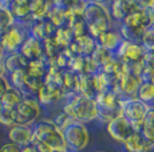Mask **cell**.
Instances as JSON below:
<instances>
[{"label": "cell", "mask_w": 154, "mask_h": 152, "mask_svg": "<svg viewBox=\"0 0 154 152\" xmlns=\"http://www.w3.org/2000/svg\"><path fill=\"white\" fill-rule=\"evenodd\" d=\"M154 23V8L153 7H145L137 11L135 13L126 17L122 23L121 32L125 37L126 42L137 43L140 44L143 34L149 30Z\"/></svg>", "instance_id": "obj_1"}, {"label": "cell", "mask_w": 154, "mask_h": 152, "mask_svg": "<svg viewBox=\"0 0 154 152\" xmlns=\"http://www.w3.org/2000/svg\"><path fill=\"white\" fill-rule=\"evenodd\" d=\"M83 20L91 37H98L110 28V13L103 4L98 1H86Z\"/></svg>", "instance_id": "obj_2"}, {"label": "cell", "mask_w": 154, "mask_h": 152, "mask_svg": "<svg viewBox=\"0 0 154 152\" xmlns=\"http://www.w3.org/2000/svg\"><path fill=\"white\" fill-rule=\"evenodd\" d=\"M63 112L74 121H79L83 124L97 119V104L94 99L78 95L64 106Z\"/></svg>", "instance_id": "obj_3"}, {"label": "cell", "mask_w": 154, "mask_h": 152, "mask_svg": "<svg viewBox=\"0 0 154 152\" xmlns=\"http://www.w3.org/2000/svg\"><path fill=\"white\" fill-rule=\"evenodd\" d=\"M122 98L117 95L115 92L107 91L98 93L95 98L97 104V118L100 121L110 123L118 116L122 115V106H121Z\"/></svg>", "instance_id": "obj_4"}, {"label": "cell", "mask_w": 154, "mask_h": 152, "mask_svg": "<svg viewBox=\"0 0 154 152\" xmlns=\"http://www.w3.org/2000/svg\"><path fill=\"white\" fill-rule=\"evenodd\" d=\"M34 137L47 144L51 150H67L62 131L52 121H40L32 130Z\"/></svg>", "instance_id": "obj_5"}, {"label": "cell", "mask_w": 154, "mask_h": 152, "mask_svg": "<svg viewBox=\"0 0 154 152\" xmlns=\"http://www.w3.org/2000/svg\"><path fill=\"white\" fill-rule=\"evenodd\" d=\"M122 116L134 127L137 132H141L143 128V120L149 106L141 101L140 99H122Z\"/></svg>", "instance_id": "obj_6"}, {"label": "cell", "mask_w": 154, "mask_h": 152, "mask_svg": "<svg viewBox=\"0 0 154 152\" xmlns=\"http://www.w3.org/2000/svg\"><path fill=\"white\" fill-rule=\"evenodd\" d=\"M66 147L74 151H83L90 142V133L85 124L79 121H71L66 128L62 130Z\"/></svg>", "instance_id": "obj_7"}, {"label": "cell", "mask_w": 154, "mask_h": 152, "mask_svg": "<svg viewBox=\"0 0 154 152\" xmlns=\"http://www.w3.org/2000/svg\"><path fill=\"white\" fill-rule=\"evenodd\" d=\"M40 115L39 101L34 98L24 96L22 103L14 110L15 125H29Z\"/></svg>", "instance_id": "obj_8"}, {"label": "cell", "mask_w": 154, "mask_h": 152, "mask_svg": "<svg viewBox=\"0 0 154 152\" xmlns=\"http://www.w3.org/2000/svg\"><path fill=\"white\" fill-rule=\"evenodd\" d=\"M118 60H121L125 66L130 64H140L145 60V48L137 43H130L126 40L121 42L119 47L117 48Z\"/></svg>", "instance_id": "obj_9"}, {"label": "cell", "mask_w": 154, "mask_h": 152, "mask_svg": "<svg viewBox=\"0 0 154 152\" xmlns=\"http://www.w3.org/2000/svg\"><path fill=\"white\" fill-rule=\"evenodd\" d=\"M107 132L114 140H117V142L123 144V143H125L127 139H130V137L134 135V132H137V131H135L134 127L121 115L107 124Z\"/></svg>", "instance_id": "obj_10"}, {"label": "cell", "mask_w": 154, "mask_h": 152, "mask_svg": "<svg viewBox=\"0 0 154 152\" xmlns=\"http://www.w3.org/2000/svg\"><path fill=\"white\" fill-rule=\"evenodd\" d=\"M143 8V1H135V0H117L111 5V13L117 20H125L126 17L135 13Z\"/></svg>", "instance_id": "obj_11"}, {"label": "cell", "mask_w": 154, "mask_h": 152, "mask_svg": "<svg viewBox=\"0 0 154 152\" xmlns=\"http://www.w3.org/2000/svg\"><path fill=\"white\" fill-rule=\"evenodd\" d=\"M23 42H24V36H23L22 31L14 25L0 34V44L4 51H10L15 54L17 49H20Z\"/></svg>", "instance_id": "obj_12"}, {"label": "cell", "mask_w": 154, "mask_h": 152, "mask_svg": "<svg viewBox=\"0 0 154 152\" xmlns=\"http://www.w3.org/2000/svg\"><path fill=\"white\" fill-rule=\"evenodd\" d=\"M97 47V42L90 35H82L79 37H75L69 47L70 51L74 54V56L88 57Z\"/></svg>", "instance_id": "obj_13"}, {"label": "cell", "mask_w": 154, "mask_h": 152, "mask_svg": "<svg viewBox=\"0 0 154 152\" xmlns=\"http://www.w3.org/2000/svg\"><path fill=\"white\" fill-rule=\"evenodd\" d=\"M141 83L142 81L138 76L131 75L129 72H125L122 77L119 79V81H118L117 95L119 98H122V96H130V99H131L134 95H137Z\"/></svg>", "instance_id": "obj_14"}, {"label": "cell", "mask_w": 154, "mask_h": 152, "mask_svg": "<svg viewBox=\"0 0 154 152\" xmlns=\"http://www.w3.org/2000/svg\"><path fill=\"white\" fill-rule=\"evenodd\" d=\"M19 54L28 61H36L40 60L43 56V48H42V42L36 40L35 37L29 36L23 42L22 47L19 49Z\"/></svg>", "instance_id": "obj_15"}, {"label": "cell", "mask_w": 154, "mask_h": 152, "mask_svg": "<svg viewBox=\"0 0 154 152\" xmlns=\"http://www.w3.org/2000/svg\"><path fill=\"white\" fill-rule=\"evenodd\" d=\"M34 132H32V128H29L28 125H14L11 127L10 132H8V137H10L11 143L16 145H28L32 140Z\"/></svg>", "instance_id": "obj_16"}, {"label": "cell", "mask_w": 154, "mask_h": 152, "mask_svg": "<svg viewBox=\"0 0 154 152\" xmlns=\"http://www.w3.org/2000/svg\"><path fill=\"white\" fill-rule=\"evenodd\" d=\"M31 32H32V37H35L39 42H44V40L52 39L55 36L56 27H54L47 19H43V20L34 22Z\"/></svg>", "instance_id": "obj_17"}, {"label": "cell", "mask_w": 154, "mask_h": 152, "mask_svg": "<svg viewBox=\"0 0 154 152\" xmlns=\"http://www.w3.org/2000/svg\"><path fill=\"white\" fill-rule=\"evenodd\" d=\"M63 96L64 95L62 88L52 86V84L44 83L42 88L39 89V92H38V100L42 104H52V103H56L58 100H60Z\"/></svg>", "instance_id": "obj_18"}, {"label": "cell", "mask_w": 154, "mask_h": 152, "mask_svg": "<svg viewBox=\"0 0 154 152\" xmlns=\"http://www.w3.org/2000/svg\"><path fill=\"white\" fill-rule=\"evenodd\" d=\"M78 92L81 96L88 99H94L95 100L97 95V88L94 84V75H82L78 77Z\"/></svg>", "instance_id": "obj_19"}, {"label": "cell", "mask_w": 154, "mask_h": 152, "mask_svg": "<svg viewBox=\"0 0 154 152\" xmlns=\"http://www.w3.org/2000/svg\"><path fill=\"white\" fill-rule=\"evenodd\" d=\"M100 71H102L103 74L107 75L111 80H114L118 83L119 79L122 77L123 74L126 72V69H125V64H123L122 61L115 59V57H112L107 64H105V66L100 68Z\"/></svg>", "instance_id": "obj_20"}, {"label": "cell", "mask_w": 154, "mask_h": 152, "mask_svg": "<svg viewBox=\"0 0 154 152\" xmlns=\"http://www.w3.org/2000/svg\"><path fill=\"white\" fill-rule=\"evenodd\" d=\"M23 99H24V96H23L22 92L17 91V89L14 88V87H10L8 91L3 95L2 99H0V107L7 108V110H15V108L22 103Z\"/></svg>", "instance_id": "obj_21"}, {"label": "cell", "mask_w": 154, "mask_h": 152, "mask_svg": "<svg viewBox=\"0 0 154 152\" xmlns=\"http://www.w3.org/2000/svg\"><path fill=\"white\" fill-rule=\"evenodd\" d=\"M97 40H98V44L99 47H102V48L107 49V51L112 52L114 49H117L118 47L121 44V37L118 34H115V32L112 31H106L103 32L102 35H99L98 37H97Z\"/></svg>", "instance_id": "obj_22"}, {"label": "cell", "mask_w": 154, "mask_h": 152, "mask_svg": "<svg viewBox=\"0 0 154 152\" xmlns=\"http://www.w3.org/2000/svg\"><path fill=\"white\" fill-rule=\"evenodd\" d=\"M48 1H43V0H35V1H29V16L34 22L38 20H43L47 17V13L50 11Z\"/></svg>", "instance_id": "obj_23"}, {"label": "cell", "mask_w": 154, "mask_h": 152, "mask_svg": "<svg viewBox=\"0 0 154 152\" xmlns=\"http://www.w3.org/2000/svg\"><path fill=\"white\" fill-rule=\"evenodd\" d=\"M8 10H10L14 19L24 20L29 17V1H27V0H15V1H11L8 4Z\"/></svg>", "instance_id": "obj_24"}, {"label": "cell", "mask_w": 154, "mask_h": 152, "mask_svg": "<svg viewBox=\"0 0 154 152\" xmlns=\"http://www.w3.org/2000/svg\"><path fill=\"white\" fill-rule=\"evenodd\" d=\"M27 64H28V61L26 60L19 52L11 54L4 61L5 71L10 72V74H14V72H17V71H24Z\"/></svg>", "instance_id": "obj_25"}, {"label": "cell", "mask_w": 154, "mask_h": 152, "mask_svg": "<svg viewBox=\"0 0 154 152\" xmlns=\"http://www.w3.org/2000/svg\"><path fill=\"white\" fill-rule=\"evenodd\" d=\"M123 145H125V148L129 152H146L152 148L145 142L141 132H134V135L130 137V139H127L126 142L123 143Z\"/></svg>", "instance_id": "obj_26"}, {"label": "cell", "mask_w": 154, "mask_h": 152, "mask_svg": "<svg viewBox=\"0 0 154 152\" xmlns=\"http://www.w3.org/2000/svg\"><path fill=\"white\" fill-rule=\"evenodd\" d=\"M46 19L56 28L66 27L67 25V11H63V10H60V8L51 4Z\"/></svg>", "instance_id": "obj_27"}, {"label": "cell", "mask_w": 154, "mask_h": 152, "mask_svg": "<svg viewBox=\"0 0 154 152\" xmlns=\"http://www.w3.org/2000/svg\"><path fill=\"white\" fill-rule=\"evenodd\" d=\"M78 75H75L71 71H64L62 76V89H63V95H70V93L78 92Z\"/></svg>", "instance_id": "obj_28"}, {"label": "cell", "mask_w": 154, "mask_h": 152, "mask_svg": "<svg viewBox=\"0 0 154 152\" xmlns=\"http://www.w3.org/2000/svg\"><path fill=\"white\" fill-rule=\"evenodd\" d=\"M88 57L91 59V61L94 63V66H95L97 68H102V67L105 66V64H107L114 56H112V52L107 51V49L102 48V47H99L97 44L95 49H94L93 54Z\"/></svg>", "instance_id": "obj_29"}, {"label": "cell", "mask_w": 154, "mask_h": 152, "mask_svg": "<svg viewBox=\"0 0 154 152\" xmlns=\"http://www.w3.org/2000/svg\"><path fill=\"white\" fill-rule=\"evenodd\" d=\"M47 71H48V67L46 66V63L40 59L36 61H29L26 67L24 72L27 76H31V77H38V79H43L46 77Z\"/></svg>", "instance_id": "obj_30"}, {"label": "cell", "mask_w": 154, "mask_h": 152, "mask_svg": "<svg viewBox=\"0 0 154 152\" xmlns=\"http://www.w3.org/2000/svg\"><path fill=\"white\" fill-rule=\"evenodd\" d=\"M54 40L62 49H64V48H69L71 45V43H72V40H74V36H72V34H71L70 28L66 25V27L56 28Z\"/></svg>", "instance_id": "obj_31"}, {"label": "cell", "mask_w": 154, "mask_h": 152, "mask_svg": "<svg viewBox=\"0 0 154 152\" xmlns=\"http://www.w3.org/2000/svg\"><path fill=\"white\" fill-rule=\"evenodd\" d=\"M72 57H74V54L70 51V48H64V49H62V51L58 54V56L55 57L54 66H56L58 68H60L62 71H67Z\"/></svg>", "instance_id": "obj_32"}, {"label": "cell", "mask_w": 154, "mask_h": 152, "mask_svg": "<svg viewBox=\"0 0 154 152\" xmlns=\"http://www.w3.org/2000/svg\"><path fill=\"white\" fill-rule=\"evenodd\" d=\"M14 22L15 19L11 15L10 10H8V4H2L0 3V34L12 27Z\"/></svg>", "instance_id": "obj_33"}, {"label": "cell", "mask_w": 154, "mask_h": 152, "mask_svg": "<svg viewBox=\"0 0 154 152\" xmlns=\"http://www.w3.org/2000/svg\"><path fill=\"white\" fill-rule=\"evenodd\" d=\"M137 95H138V98H140V100L143 101L145 104L154 101V84L141 83Z\"/></svg>", "instance_id": "obj_34"}, {"label": "cell", "mask_w": 154, "mask_h": 152, "mask_svg": "<svg viewBox=\"0 0 154 152\" xmlns=\"http://www.w3.org/2000/svg\"><path fill=\"white\" fill-rule=\"evenodd\" d=\"M11 75V83H12L14 88H16L17 91L20 92H24L26 91V77H27V75H26L24 71H17V72H14V74H10Z\"/></svg>", "instance_id": "obj_35"}, {"label": "cell", "mask_w": 154, "mask_h": 152, "mask_svg": "<svg viewBox=\"0 0 154 152\" xmlns=\"http://www.w3.org/2000/svg\"><path fill=\"white\" fill-rule=\"evenodd\" d=\"M140 79L142 83L154 84V64L143 61V66H142L141 74H140Z\"/></svg>", "instance_id": "obj_36"}, {"label": "cell", "mask_w": 154, "mask_h": 152, "mask_svg": "<svg viewBox=\"0 0 154 152\" xmlns=\"http://www.w3.org/2000/svg\"><path fill=\"white\" fill-rule=\"evenodd\" d=\"M44 84L43 79H38V77H31L27 76L26 77V91H29L32 93H38L39 89L42 88V86Z\"/></svg>", "instance_id": "obj_37"}, {"label": "cell", "mask_w": 154, "mask_h": 152, "mask_svg": "<svg viewBox=\"0 0 154 152\" xmlns=\"http://www.w3.org/2000/svg\"><path fill=\"white\" fill-rule=\"evenodd\" d=\"M0 124L7 125V127H14V110H7V108H0Z\"/></svg>", "instance_id": "obj_38"}, {"label": "cell", "mask_w": 154, "mask_h": 152, "mask_svg": "<svg viewBox=\"0 0 154 152\" xmlns=\"http://www.w3.org/2000/svg\"><path fill=\"white\" fill-rule=\"evenodd\" d=\"M71 121H74L72 119H70L69 116L66 115V113H64V112H62V113H59V115H58V116H56V118H55V120H54V124H55L56 127L59 128V130L62 131V130H63V128H66V127H67V125L70 124Z\"/></svg>", "instance_id": "obj_39"}, {"label": "cell", "mask_w": 154, "mask_h": 152, "mask_svg": "<svg viewBox=\"0 0 154 152\" xmlns=\"http://www.w3.org/2000/svg\"><path fill=\"white\" fill-rule=\"evenodd\" d=\"M142 130H154V107H149V110H147Z\"/></svg>", "instance_id": "obj_40"}, {"label": "cell", "mask_w": 154, "mask_h": 152, "mask_svg": "<svg viewBox=\"0 0 154 152\" xmlns=\"http://www.w3.org/2000/svg\"><path fill=\"white\" fill-rule=\"evenodd\" d=\"M29 144H31L32 147L36 150V152H51L52 151L47 144H44L43 142L38 140L36 137H34V136H32V140H31V143H29Z\"/></svg>", "instance_id": "obj_41"}, {"label": "cell", "mask_w": 154, "mask_h": 152, "mask_svg": "<svg viewBox=\"0 0 154 152\" xmlns=\"http://www.w3.org/2000/svg\"><path fill=\"white\" fill-rule=\"evenodd\" d=\"M141 135L145 139V142L153 148L154 147V130H142Z\"/></svg>", "instance_id": "obj_42"}, {"label": "cell", "mask_w": 154, "mask_h": 152, "mask_svg": "<svg viewBox=\"0 0 154 152\" xmlns=\"http://www.w3.org/2000/svg\"><path fill=\"white\" fill-rule=\"evenodd\" d=\"M0 152H20V147L14 143H5L0 147Z\"/></svg>", "instance_id": "obj_43"}, {"label": "cell", "mask_w": 154, "mask_h": 152, "mask_svg": "<svg viewBox=\"0 0 154 152\" xmlns=\"http://www.w3.org/2000/svg\"><path fill=\"white\" fill-rule=\"evenodd\" d=\"M10 81L7 80V77L5 76H0V99L3 98V95H4L5 92L8 91V88H10Z\"/></svg>", "instance_id": "obj_44"}, {"label": "cell", "mask_w": 154, "mask_h": 152, "mask_svg": "<svg viewBox=\"0 0 154 152\" xmlns=\"http://www.w3.org/2000/svg\"><path fill=\"white\" fill-rule=\"evenodd\" d=\"M143 61L154 64V51H145V60Z\"/></svg>", "instance_id": "obj_45"}, {"label": "cell", "mask_w": 154, "mask_h": 152, "mask_svg": "<svg viewBox=\"0 0 154 152\" xmlns=\"http://www.w3.org/2000/svg\"><path fill=\"white\" fill-rule=\"evenodd\" d=\"M20 152H36V150H35L31 144H28V145H24V147L20 148Z\"/></svg>", "instance_id": "obj_46"}, {"label": "cell", "mask_w": 154, "mask_h": 152, "mask_svg": "<svg viewBox=\"0 0 154 152\" xmlns=\"http://www.w3.org/2000/svg\"><path fill=\"white\" fill-rule=\"evenodd\" d=\"M7 71H5V67H4V63L0 61V76H5Z\"/></svg>", "instance_id": "obj_47"}, {"label": "cell", "mask_w": 154, "mask_h": 152, "mask_svg": "<svg viewBox=\"0 0 154 152\" xmlns=\"http://www.w3.org/2000/svg\"><path fill=\"white\" fill-rule=\"evenodd\" d=\"M3 55H4V49H3L2 44H0V61L3 60Z\"/></svg>", "instance_id": "obj_48"}, {"label": "cell", "mask_w": 154, "mask_h": 152, "mask_svg": "<svg viewBox=\"0 0 154 152\" xmlns=\"http://www.w3.org/2000/svg\"><path fill=\"white\" fill-rule=\"evenodd\" d=\"M51 152H67V150H52Z\"/></svg>", "instance_id": "obj_49"}, {"label": "cell", "mask_w": 154, "mask_h": 152, "mask_svg": "<svg viewBox=\"0 0 154 152\" xmlns=\"http://www.w3.org/2000/svg\"><path fill=\"white\" fill-rule=\"evenodd\" d=\"M0 108H2V107H0Z\"/></svg>", "instance_id": "obj_50"}]
</instances>
